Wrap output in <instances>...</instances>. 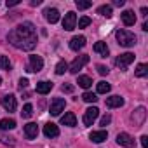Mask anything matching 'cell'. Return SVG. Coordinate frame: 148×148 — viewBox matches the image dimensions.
Masks as SVG:
<instances>
[{
    "label": "cell",
    "instance_id": "obj_16",
    "mask_svg": "<svg viewBox=\"0 0 148 148\" xmlns=\"http://www.w3.org/2000/svg\"><path fill=\"white\" fill-rule=\"evenodd\" d=\"M44 14H45V19H47L51 25H54V23L59 21V11H58V9H45Z\"/></svg>",
    "mask_w": 148,
    "mask_h": 148
},
{
    "label": "cell",
    "instance_id": "obj_30",
    "mask_svg": "<svg viewBox=\"0 0 148 148\" xmlns=\"http://www.w3.org/2000/svg\"><path fill=\"white\" fill-rule=\"evenodd\" d=\"M0 70H11V61L7 56H0Z\"/></svg>",
    "mask_w": 148,
    "mask_h": 148
},
{
    "label": "cell",
    "instance_id": "obj_26",
    "mask_svg": "<svg viewBox=\"0 0 148 148\" xmlns=\"http://www.w3.org/2000/svg\"><path fill=\"white\" fill-rule=\"evenodd\" d=\"M32 113H33V106H32V103H26V105L23 106V110H21V117H23V119H30Z\"/></svg>",
    "mask_w": 148,
    "mask_h": 148
},
{
    "label": "cell",
    "instance_id": "obj_11",
    "mask_svg": "<svg viewBox=\"0 0 148 148\" xmlns=\"http://www.w3.org/2000/svg\"><path fill=\"white\" fill-rule=\"evenodd\" d=\"M117 145L119 146H125V148H132L134 146V138L127 132H120L117 136Z\"/></svg>",
    "mask_w": 148,
    "mask_h": 148
},
{
    "label": "cell",
    "instance_id": "obj_8",
    "mask_svg": "<svg viewBox=\"0 0 148 148\" xmlns=\"http://www.w3.org/2000/svg\"><path fill=\"white\" fill-rule=\"evenodd\" d=\"M98 115H99V110L96 108V106H91V108H87L86 110V113H84V124L86 125H92L94 124V120L98 119Z\"/></svg>",
    "mask_w": 148,
    "mask_h": 148
},
{
    "label": "cell",
    "instance_id": "obj_42",
    "mask_svg": "<svg viewBox=\"0 0 148 148\" xmlns=\"http://www.w3.org/2000/svg\"><path fill=\"white\" fill-rule=\"evenodd\" d=\"M143 30H145V32H148V23H146V21L143 23Z\"/></svg>",
    "mask_w": 148,
    "mask_h": 148
},
{
    "label": "cell",
    "instance_id": "obj_14",
    "mask_svg": "<svg viewBox=\"0 0 148 148\" xmlns=\"http://www.w3.org/2000/svg\"><path fill=\"white\" fill-rule=\"evenodd\" d=\"M25 134H26V138H28V139L37 138V134H38V125H37L35 122L26 124V125H25Z\"/></svg>",
    "mask_w": 148,
    "mask_h": 148
},
{
    "label": "cell",
    "instance_id": "obj_37",
    "mask_svg": "<svg viewBox=\"0 0 148 148\" xmlns=\"http://www.w3.org/2000/svg\"><path fill=\"white\" fill-rule=\"evenodd\" d=\"M141 146L148 148V136H141Z\"/></svg>",
    "mask_w": 148,
    "mask_h": 148
},
{
    "label": "cell",
    "instance_id": "obj_41",
    "mask_svg": "<svg viewBox=\"0 0 148 148\" xmlns=\"http://www.w3.org/2000/svg\"><path fill=\"white\" fill-rule=\"evenodd\" d=\"M141 14L146 16V14H148V9H146V7H141Z\"/></svg>",
    "mask_w": 148,
    "mask_h": 148
},
{
    "label": "cell",
    "instance_id": "obj_40",
    "mask_svg": "<svg viewBox=\"0 0 148 148\" xmlns=\"http://www.w3.org/2000/svg\"><path fill=\"white\" fill-rule=\"evenodd\" d=\"M42 2H40V0H32V2H30V5L32 7H35V5H40Z\"/></svg>",
    "mask_w": 148,
    "mask_h": 148
},
{
    "label": "cell",
    "instance_id": "obj_24",
    "mask_svg": "<svg viewBox=\"0 0 148 148\" xmlns=\"http://www.w3.org/2000/svg\"><path fill=\"white\" fill-rule=\"evenodd\" d=\"M110 89H112V86H110L108 82H105V80L98 82V87H96L98 94H106V92H110Z\"/></svg>",
    "mask_w": 148,
    "mask_h": 148
},
{
    "label": "cell",
    "instance_id": "obj_38",
    "mask_svg": "<svg viewBox=\"0 0 148 148\" xmlns=\"http://www.w3.org/2000/svg\"><path fill=\"white\" fill-rule=\"evenodd\" d=\"M125 4V0H113V5H117V7H122Z\"/></svg>",
    "mask_w": 148,
    "mask_h": 148
},
{
    "label": "cell",
    "instance_id": "obj_29",
    "mask_svg": "<svg viewBox=\"0 0 148 148\" xmlns=\"http://www.w3.org/2000/svg\"><path fill=\"white\" fill-rule=\"evenodd\" d=\"M68 70V64H66V61H59L58 64H56V75H63V73Z\"/></svg>",
    "mask_w": 148,
    "mask_h": 148
},
{
    "label": "cell",
    "instance_id": "obj_34",
    "mask_svg": "<svg viewBox=\"0 0 148 148\" xmlns=\"http://www.w3.org/2000/svg\"><path fill=\"white\" fill-rule=\"evenodd\" d=\"M98 73H99V75H108V68L103 66V64H99L98 66Z\"/></svg>",
    "mask_w": 148,
    "mask_h": 148
},
{
    "label": "cell",
    "instance_id": "obj_10",
    "mask_svg": "<svg viewBox=\"0 0 148 148\" xmlns=\"http://www.w3.org/2000/svg\"><path fill=\"white\" fill-rule=\"evenodd\" d=\"M145 119H146V110H145L143 106H139L138 110H134V113L131 115V120L134 122V125H136V127H139V125H143V122H145Z\"/></svg>",
    "mask_w": 148,
    "mask_h": 148
},
{
    "label": "cell",
    "instance_id": "obj_1",
    "mask_svg": "<svg viewBox=\"0 0 148 148\" xmlns=\"http://www.w3.org/2000/svg\"><path fill=\"white\" fill-rule=\"evenodd\" d=\"M7 40H9L14 47H18V49L32 51V49L37 45V33H35L33 23H30V21L21 23L18 28H14L12 32L7 33Z\"/></svg>",
    "mask_w": 148,
    "mask_h": 148
},
{
    "label": "cell",
    "instance_id": "obj_43",
    "mask_svg": "<svg viewBox=\"0 0 148 148\" xmlns=\"http://www.w3.org/2000/svg\"><path fill=\"white\" fill-rule=\"evenodd\" d=\"M0 86H2V77H0Z\"/></svg>",
    "mask_w": 148,
    "mask_h": 148
},
{
    "label": "cell",
    "instance_id": "obj_39",
    "mask_svg": "<svg viewBox=\"0 0 148 148\" xmlns=\"http://www.w3.org/2000/svg\"><path fill=\"white\" fill-rule=\"evenodd\" d=\"M18 4H19V0H11V2L7 0V7H14V5H18Z\"/></svg>",
    "mask_w": 148,
    "mask_h": 148
},
{
    "label": "cell",
    "instance_id": "obj_31",
    "mask_svg": "<svg viewBox=\"0 0 148 148\" xmlns=\"http://www.w3.org/2000/svg\"><path fill=\"white\" fill-rule=\"evenodd\" d=\"M75 5L79 7V9H89L91 5H92V2H87V0H77V2H75Z\"/></svg>",
    "mask_w": 148,
    "mask_h": 148
},
{
    "label": "cell",
    "instance_id": "obj_32",
    "mask_svg": "<svg viewBox=\"0 0 148 148\" xmlns=\"http://www.w3.org/2000/svg\"><path fill=\"white\" fill-rule=\"evenodd\" d=\"M89 25H91V18L89 16H82L79 19V28H87Z\"/></svg>",
    "mask_w": 148,
    "mask_h": 148
},
{
    "label": "cell",
    "instance_id": "obj_12",
    "mask_svg": "<svg viewBox=\"0 0 148 148\" xmlns=\"http://www.w3.org/2000/svg\"><path fill=\"white\" fill-rule=\"evenodd\" d=\"M84 45H86V37L84 35H77L70 40V49L71 51H80Z\"/></svg>",
    "mask_w": 148,
    "mask_h": 148
},
{
    "label": "cell",
    "instance_id": "obj_22",
    "mask_svg": "<svg viewBox=\"0 0 148 148\" xmlns=\"http://www.w3.org/2000/svg\"><path fill=\"white\" fill-rule=\"evenodd\" d=\"M16 127V120L14 119H2L0 120V129L2 131H9V129H14Z\"/></svg>",
    "mask_w": 148,
    "mask_h": 148
},
{
    "label": "cell",
    "instance_id": "obj_5",
    "mask_svg": "<svg viewBox=\"0 0 148 148\" xmlns=\"http://www.w3.org/2000/svg\"><path fill=\"white\" fill-rule=\"evenodd\" d=\"M132 61H134V54H132V52H124V54H120V56L115 59V64H117L119 68L125 70Z\"/></svg>",
    "mask_w": 148,
    "mask_h": 148
},
{
    "label": "cell",
    "instance_id": "obj_3",
    "mask_svg": "<svg viewBox=\"0 0 148 148\" xmlns=\"http://www.w3.org/2000/svg\"><path fill=\"white\" fill-rule=\"evenodd\" d=\"M87 63H89V56H87V54H80L79 58H75V59L71 61V64H70V71H71V73H79Z\"/></svg>",
    "mask_w": 148,
    "mask_h": 148
},
{
    "label": "cell",
    "instance_id": "obj_17",
    "mask_svg": "<svg viewBox=\"0 0 148 148\" xmlns=\"http://www.w3.org/2000/svg\"><path fill=\"white\" fill-rule=\"evenodd\" d=\"M106 106L108 108H120V106H124V98L110 96V98H106Z\"/></svg>",
    "mask_w": 148,
    "mask_h": 148
},
{
    "label": "cell",
    "instance_id": "obj_2",
    "mask_svg": "<svg viewBox=\"0 0 148 148\" xmlns=\"http://www.w3.org/2000/svg\"><path fill=\"white\" fill-rule=\"evenodd\" d=\"M115 37H117L119 45H122V47H132L136 44V35L127 30H117Z\"/></svg>",
    "mask_w": 148,
    "mask_h": 148
},
{
    "label": "cell",
    "instance_id": "obj_27",
    "mask_svg": "<svg viewBox=\"0 0 148 148\" xmlns=\"http://www.w3.org/2000/svg\"><path fill=\"white\" fill-rule=\"evenodd\" d=\"M98 14H101L105 18H112V5H101V7H98Z\"/></svg>",
    "mask_w": 148,
    "mask_h": 148
},
{
    "label": "cell",
    "instance_id": "obj_35",
    "mask_svg": "<svg viewBox=\"0 0 148 148\" xmlns=\"http://www.w3.org/2000/svg\"><path fill=\"white\" fill-rule=\"evenodd\" d=\"M61 89H63V92H73V86H70V84H64Z\"/></svg>",
    "mask_w": 148,
    "mask_h": 148
},
{
    "label": "cell",
    "instance_id": "obj_19",
    "mask_svg": "<svg viewBox=\"0 0 148 148\" xmlns=\"http://www.w3.org/2000/svg\"><path fill=\"white\" fill-rule=\"evenodd\" d=\"M94 52H98L99 56L106 58V56L110 54V49H108L106 42H96V44H94Z\"/></svg>",
    "mask_w": 148,
    "mask_h": 148
},
{
    "label": "cell",
    "instance_id": "obj_18",
    "mask_svg": "<svg viewBox=\"0 0 148 148\" xmlns=\"http://www.w3.org/2000/svg\"><path fill=\"white\" fill-rule=\"evenodd\" d=\"M89 138H91V141H94V143H103V141L108 138V132H106V131H92V132L89 134Z\"/></svg>",
    "mask_w": 148,
    "mask_h": 148
},
{
    "label": "cell",
    "instance_id": "obj_36",
    "mask_svg": "<svg viewBox=\"0 0 148 148\" xmlns=\"http://www.w3.org/2000/svg\"><path fill=\"white\" fill-rule=\"evenodd\" d=\"M19 87H21V89L28 87V79H19Z\"/></svg>",
    "mask_w": 148,
    "mask_h": 148
},
{
    "label": "cell",
    "instance_id": "obj_13",
    "mask_svg": "<svg viewBox=\"0 0 148 148\" xmlns=\"http://www.w3.org/2000/svg\"><path fill=\"white\" fill-rule=\"evenodd\" d=\"M44 134H45L47 138H56V136H59V129H58L56 124L47 122V124L44 125Z\"/></svg>",
    "mask_w": 148,
    "mask_h": 148
},
{
    "label": "cell",
    "instance_id": "obj_23",
    "mask_svg": "<svg viewBox=\"0 0 148 148\" xmlns=\"http://www.w3.org/2000/svg\"><path fill=\"white\" fill-rule=\"evenodd\" d=\"M77 84H79L80 87H84V89H89V87L92 86V79L87 77V75H80V77L77 79Z\"/></svg>",
    "mask_w": 148,
    "mask_h": 148
},
{
    "label": "cell",
    "instance_id": "obj_4",
    "mask_svg": "<svg viewBox=\"0 0 148 148\" xmlns=\"http://www.w3.org/2000/svg\"><path fill=\"white\" fill-rule=\"evenodd\" d=\"M0 103L4 105V108H5L7 112H16V108H18V101H16V96H14V94H5V96H2V98H0Z\"/></svg>",
    "mask_w": 148,
    "mask_h": 148
},
{
    "label": "cell",
    "instance_id": "obj_15",
    "mask_svg": "<svg viewBox=\"0 0 148 148\" xmlns=\"http://www.w3.org/2000/svg\"><path fill=\"white\" fill-rule=\"evenodd\" d=\"M61 124H63V125H68V127L77 125V117H75V113H71V112L64 113V115L61 117Z\"/></svg>",
    "mask_w": 148,
    "mask_h": 148
},
{
    "label": "cell",
    "instance_id": "obj_33",
    "mask_svg": "<svg viewBox=\"0 0 148 148\" xmlns=\"http://www.w3.org/2000/svg\"><path fill=\"white\" fill-rule=\"evenodd\" d=\"M110 122H112V117H110V115H105V117H101V120H99L101 125H108Z\"/></svg>",
    "mask_w": 148,
    "mask_h": 148
},
{
    "label": "cell",
    "instance_id": "obj_21",
    "mask_svg": "<svg viewBox=\"0 0 148 148\" xmlns=\"http://www.w3.org/2000/svg\"><path fill=\"white\" fill-rule=\"evenodd\" d=\"M51 89H52V82H47V80L37 82V92L38 94H47V92H51Z\"/></svg>",
    "mask_w": 148,
    "mask_h": 148
},
{
    "label": "cell",
    "instance_id": "obj_28",
    "mask_svg": "<svg viewBox=\"0 0 148 148\" xmlns=\"http://www.w3.org/2000/svg\"><path fill=\"white\" fill-rule=\"evenodd\" d=\"M82 99H84L86 103H96V101H98V94H94V92H84Z\"/></svg>",
    "mask_w": 148,
    "mask_h": 148
},
{
    "label": "cell",
    "instance_id": "obj_20",
    "mask_svg": "<svg viewBox=\"0 0 148 148\" xmlns=\"http://www.w3.org/2000/svg\"><path fill=\"white\" fill-rule=\"evenodd\" d=\"M122 21H124L125 26H132V25L136 23L134 12H132V11H124V12H122Z\"/></svg>",
    "mask_w": 148,
    "mask_h": 148
},
{
    "label": "cell",
    "instance_id": "obj_25",
    "mask_svg": "<svg viewBox=\"0 0 148 148\" xmlns=\"http://www.w3.org/2000/svg\"><path fill=\"white\" fill-rule=\"evenodd\" d=\"M136 77H139V79H143V77H146L148 75V66L145 64V63H141V64H138V68H136Z\"/></svg>",
    "mask_w": 148,
    "mask_h": 148
},
{
    "label": "cell",
    "instance_id": "obj_9",
    "mask_svg": "<svg viewBox=\"0 0 148 148\" xmlns=\"http://www.w3.org/2000/svg\"><path fill=\"white\" fill-rule=\"evenodd\" d=\"M63 110H64V99H63V98H56V99H52L49 113H51L52 117H58Z\"/></svg>",
    "mask_w": 148,
    "mask_h": 148
},
{
    "label": "cell",
    "instance_id": "obj_7",
    "mask_svg": "<svg viewBox=\"0 0 148 148\" xmlns=\"http://www.w3.org/2000/svg\"><path fill=\"white\" fill-rule=\"evenodd\" d=\"M75 26H77V14L70 11V12H66V14H64V19H63V28H64L66 32H71Z\"/></svg>",
    "mask_w": 148,
    "mask_h": 148
},
{
    "label": "cell",
    "instance_id": "obj_6",
    "mask_svg": "<svg viewBox=\"0 0 148 148\" xmlns=\"http://www.w3.org/2000/svg\"><path fill=\"white\" fill-rule=\"evenodd\" d=\"M44 68V59L40 58V56H35V54H32L30 56V64L26 66V70L28 71H33V73H37V71H40Z\"/></svg>",
    "mask_w": 148,
    "mask_h": 148
}]
</instances>
